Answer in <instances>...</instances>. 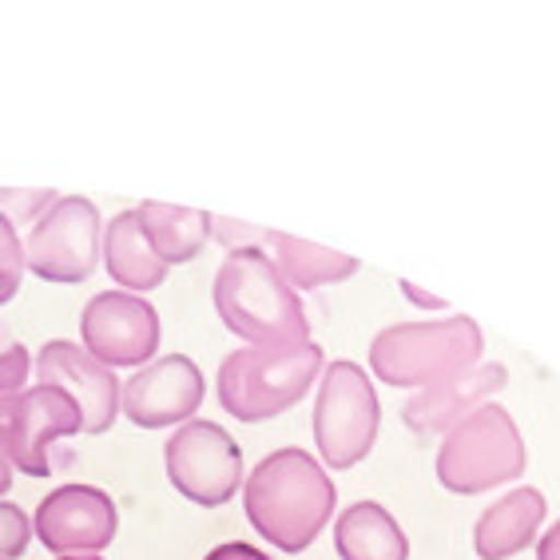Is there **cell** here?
Here are the masks:
<instances>
[{"label":"cell","mask_w":560,"mask_h":560,"mask_svg":"<svg viewBox=\"0 0 560 560\" xmlns=\"http://www.w3.org/2000/svg\"><path fill=\"white\" fill-rule=\"evenodd\" d=\"M338 489L314 453L275 450L243 477V509L262 540L279 552H306L335 517Z\"/></svg>","instance_id":"1"},{"label":"cell","mask_w":560,"mask_h":560,"mask_svg":"<svg viewBox=\"0 0 560 560\" xmlns=\"http://www.w3.org/2000/svg\"><path fill=\"white\" fill-rule=\"evenodd\" d=\"M211 299L226 330L247 346L311 342L306 306L262 247L231 250L215 270Z\"/></svg>","instance_id":"2"},{"label":"cell","mask_w":560,"mask_h":560,"mask_svg":"<svg viewBox=\"0 0 560 560\" xmlns=\"http://www.w3.org/2000/svg\"><path fill=\"white\" fill-rule=\"evenodd\" d=\"M326 354L314 338L294 346H238L219 362V406L250 425L279 418L311 394Z\"/></svg>","instance_id":"3"},{"label":"cell","mask_w":560,"mask_h":560,"mask_svg":"<svg viewBox=\"0 0 560 560\" xmlns=\"http://www.w3.org/2000/svg\"><path fill=\"white\" fill-rule=\"evenodd\" d=\"M486 354V335L469 314H450L438 323H394L370 342V374L386 386L425 389L477 366Z\"/></svg>","instance_id":"4"},{"label":"cell","mask_w":560,"mask_h":560,"mask_svg":"<svg viewBox=\"0 0 560 560\" xmlns=\"http://www.w3.org/2000/svg\"><path fill=\"white\" fill-rule=\"evenodd\" d=\"M438 481L457 497H477L486 489L509 486L525 474V438L505 406H481L457 421L438 445Z\"/></svg>","instance_id":"5"},{"label":"cell","mask_w":560,"mask_h":560,"mask_svg":"<svg viewBox=\"0 0 560 560\" xmlns=\"http://www.w3.org/2000/svg\"><path fill=\"white\" fill-rule=\"evenodd\" d=\"M382 430V401L358 362H330L314 398V442L326 469H354L366 462Z\"/></svg>","instance_id":"6"},{"label":"cell","mask_w":560,"mask_h":560,"mask_svg":"<svg viewBox=\"0 0 560 560\" xmlns=\"http://www.w3.org/2000/svg\"><path fill=\"white\" fill-rule=\"evenodd\" d=\"M104 255V219L88 195H60L24 235V267L44 282H84Z\"/></svg>","instance_id":"7"},{"label":"cell","mask_w":560,"mask_h":560,"mask_svg":"<svg viewBox=\"0 0 560 560\" xmlns=\"http://www.w3.org/2000/svg\"><path fill=\"white\" fill-rule=\"evenodd\" d=\"M163 465L175 493L191 505L219 509L243 489V450L215 421L191 418L175 425L163 445Z\"/></svg>","instance_id":"8"},{"label":"cell","mask_w":560,"mask_h":560,"mask_svg":"<svg viewBox=\"0 0 560 560\" xmlns=\"http://www.w3.org/2000/svg\"><path fill=\"white\" fill-rule=\"evenodd\" d=\"M163 323L148 299L128 291H100L80 311V346L108 370L148 366L160 354Z\"/></svg>","instance_id":"9"},{"label":"cell","mask_w":560,"mask_h":560,"mask_svg":"<svg viewBox=\"0 0 560 560\" xmlns=\"http://www.w3.org/2000/svg\"><path fill=\"white\" fill-rule=\"evenodd\" d=\"M119 533V509L96 486H60L33 513V537L60 557H100Z\"/></svg>","instance_id":"10"},{"label":"cell","mask_w":560,"mask_h":560,"mask_svg":"<svg viewBox=\"0 0 560 560\" xmlns=\"http://www.w3.org/2000/svg\"><path fill=\"white\" fill-rule=\"evenodd\" d=\"M36 386H52L75 401L80 410V433H108L119 418V377L104 362L88 354L80 342L52 338L44 342L33 358Z\"/></svg>","instance_id":"11"},{"label":"cell","mask_w":560,"mask_h":560,"mask_svg":"<svg viewBox=\"0 0 560 560\" xmlns=\"http://www.w3.org/2000/svg\"><path fill=\"white\" fill-rule=\"evenodd\" d=\"M207 382L203 370L187 354H160L155 362L140 366L119 389V413L136 430H163V425H184L203 406Z\"/></svg>","instance_id":"12"},{"label":"cell","mask_w":560,"mask_h":560,"mask_svg":"<svg viewBox=\"0 0 560 560\" xmlns=\"http://www.w3.org/2000/svg\"><path fill=\"white\" fill-rule=\"evenodd\" d=\"M80 433V410L68 394L52 386H33L21 389L9 398V413H4V450L16 474L28 477H48L52 462H48V445L65 442Z\"/></svg>","instance_id":"13"},{"label":"cell","mask_w":560,"mask_h":560,"mask_svg":"<svg viewBox=\"0 0 560 560\" xmlns=\"http://www.w3.org/2000/svg\"><path fill=\"white\" fill-rule=\"evenodd\" d=\"M505 382H509L505 366H497V362H477V366L445 377V382H438V386L418 389V394L401 406V421H406V430L418 433V438H433V433H442L445 438L457 421H465L469 413L489 406V398L501 394Z\"/></svg>","instance_id":"14"},{"label":"cell","mask_w":560,"mask_h":560,"mask_svg":"<svg viewBox=\"0 0 560 560\" xmlns=\"http://www.w3.org/2000/svg\"><path fill=\"white\" fill-rule=\"evenodd\" d=\"M549 513V501L545 493L533 486L525 489H509L501 501L477 517L474 528V552L481 560H509L517 557L521 549H528L540 533V521Z\"/></svg>","instance_id":"15"},{"label":"cell","mask_w":560,"mask_h":560,"mask_svg":"<svg viewBox=\"0 0 560 560\" xmlns=\"http://www.w3.org/2000/svg\"><path fill=\"white\" fill-rule=\"evenodd\" d=\"M100 262H104V270L112 275L119 291L128 294H148L167 282V267L151 250L136 207L112 215V223L104 226V255H100Z\"/></svg>","instance_id":"16"},{"label":"cell","mask_w":560,"mask_h":560,"mask_svg":"<svg viewBox=\"0 0 560 560\" xmlns=\"http://www.w3.org/2000/svg\"><path fill=\"white\" fill-rule=\"evenodd\" d=\"M335 552L342 560H410V537L386 505L354 501L335 521Z\"/></svg>","instance_id":"17"},{"label":"cell","mask_w":560,"mask_h":560,"mask_svg":"<svg viewBox=\"0 0 560 560\" xmlns=\"http://www.w3.org/2000/svg\"><path fill=\"white\" fill-rule=\"evenodd\" d=\"M136 211H140V226L143 235H148L151 250L160 255V262L167 270L179 267V262H191L207 247V238H211V215L207 211L155 203V199L140 203Z\"/></svg>","instance_id":"18"},{"label":"cell","mask_w":560,"mask_h":560,"mask_svg":"<svg viewBox=\"0 0 560 560\" xmlns=\"http://www.w3.org/2000/svg\"><path fill=\"white\" fill-rule=\"evenodd\" d=\"M267 247H270L275 267H279V275L291 282L294 291H318V287H330V282L350 279V275H358V267H362L354 255L318 247V243L282 235V231H270Z\"/></svg>","instance_id":"19"},{"label":"cell","mask_w":560,"mask_h":560,"mask_svg":"<svg viewBox=\"0 0 560 560\" xmlns=\"http://www.w3.org/2000/svg\"><path fill=\"white\" fill-rule=\"evenodd\" d=\"M28 377H33L28 346L12 335L9 323H0V398H12V394L28 389Z\"/></svg>","instance_id":"20"},{"label":"cell","mask_w":560,"mask_h":560,"mask_svg":"<svg viewBox=\"0 0 560 560\" xmlns=\"http://www.w3.org/2000/svg\"><path fill=\"white\" fill-rule=\"evenodd\" d=\"M24 275H28V267H24V235L0 215V306L16 299Z\"/></svg>","instance_id":"21"},{"label":"cell","mask_w":560,"mask_h":560,"mask_svg":"<svg viewBox=\"0 0 560 560\" xmlns=\"http://www.w3.org/2000/svg\"><path fill=\"white\" fill-rule=\"evenodd\" d=\"M60 199V191H48V187H36V191H16V187H0V215L9 219L12 226L36 223V219L48 211V207Z\"/></svg>","instance_id":"22"},{"label":"cell","mask_w":560,"mask_h":560,"mask_svg":"<svg viewBox=\"0 0 560 560\" xmlns=\"http://www.w3.org/2000/svg\"><path fill=\"white\" fill-rule=\"evenodd\" d=\"M33 545V517L0 497V560H21Z\"/></svg>","instance_id":"23"},{"label":"cell","mask_w":560,"mask_h":560,"mask_svg":"<svg viewBox=\"0 0 560 560\" xmlns=\"http://www.w3.org/2000/svg\"><path fill=\"white\" fill-rule=\"evenodd\" d=\"M211 238H219L226 250H250V247H259V243H267L270 231L235 223V219H211Z\"/></svg>","instance_id":"24"},{"label":"cell","mask_w":560,"mask_h":560,"mask_svg":"<svg viewBox=\"0 0 560 560\" xmlns=\"http://www.w3.org/2000/svg\"><path fill=\"white\" fill-rule=\"evenodd\" d=\"M203 560H270L267 552H259L247 540H226V545H215Z\"/></svg>","instance_id":"25"},{"label":"cell","mask_w":560,"mask_h":560,"mask_svg":"<svg viewBox=\"0 0 560 560\" xmlns=\"http://www.w3.org/2000/svg\"><path fill=\"white\" fill-rule=\"evenodd\" d=\"M4 413H9V398H0V497L12 489V462H9V450H4Z\"/></svg>","instance_id":"26"},{"label":"cell","mask_w":560,"mask_h":560,"mask_svg":"<svg viewBox=\"0 0 560 560\" xmlns=\"http://www.w3.org/2000/svg\"><path fill=\"white\" fill-rule=\"evenodd\" d=\"M537 560H560V521H552V525L545 528V537H540V545H537Z\"/></svg>","instance_id":"27"},{"label":"cell","mask_w":560,"mask_h":560,"mask_svg":"<svg viewBox=\"0 0 560 560\" xmlns=\"http://www.w3.org/2000/svg\"><path fill=\"white\" fill-rule=\"evenodd\" d=\"M401 291L410 294V302H418V306H425V311H442L445 302L442 299H433V294H425V291H413L410 282H401Z\"/></svg>","instance_id":"28"},{"label":"cell","mask_w":560,"mask_h":560,"mask_svg":"<svg viewBox=\"0 0 560 560\" xmlns=\"http://www.w3.org/2000/svg\"><path fill=\"white\" fill-rule=\"evenodd\" d=\"M60 560H104V557H60Z\"/></svg>","instance_id":"29"}]
</instances>
